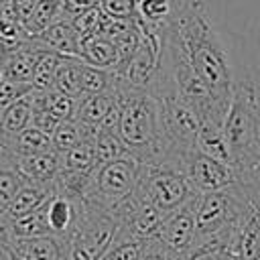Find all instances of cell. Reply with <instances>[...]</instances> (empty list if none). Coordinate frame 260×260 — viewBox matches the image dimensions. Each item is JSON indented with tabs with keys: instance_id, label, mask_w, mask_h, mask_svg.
<instances>
[{
	"instance_id": "40",
	"label": "cell",
	"mask_w": 260,
	"mask_h": 260,
	"mask_svg": "<svg viewBox=\"0 0 260 260\" xmlns=\"http://www.w3.org/2000/svg\"><path fill=\"white\" fill-rule=\"evenodd\" d=\"M10 2H12V0H0V8H6Z\"/></svg>"
},
{
	"instance_id": "5",
	"label": "cell",
	"mask_w": 260,
	"mask_h": 260,
	"mask_svg": "<svg viewBox=\"0 0 260 260\" xmlns=\"http://www.w3.org/2000/svg\"><path fill=\"white\" fill-rule=\"evenodd\" d=\"M118 236V221L112 213L91 207L83 201L81 217L71 232L69 260H102L114 246Z\"/></svg>"
},
{
	"instance_id": "17",
	"label": "cell",
	"mask_w": 260,
	"mask_h": 260,
	"mask_svg": "<svg viewBox=\"0 0 260 260\" xmlns=\"http://www.w3.org/2000/svg\"><path fill=\"white\" fill-rule=\"evenodd\" d=\"M55 193H57L55 185L24 183L6 213H8L12 219H16V217L28 215V213H32V211H39L41 207H45V203H47Z\"/></svg>"
},
{
	"instance_id": "4",
	"label": "cell",
	"mask_w": 260,
	"mask_h": 260,
	"mask_svg": "<svg viewBox=\"0 0 260 260\" xmlns=\"http://www.w3.org/2000/svg\"><path fill=\"white\" fill-rule=\"evenodd\" d=\"M136 191L165 215L193 203L199 197L187 175L173 165H142Z\"/></svg>"
},
{
	"instance_id": "8",
	"label": "cell",
	"mask_w": 260,
	"mask_h": 260,
	"mask_svg": "<svg viewBox=\"0 0 260 260\" xmlns=\"http://www.w3.org/2000/svg\"><path fill=\"white\" fill-rule=\"evenodd\" d=\"M197 199L193 203H189V205L169 213L165 217L158 234H156V238L169 250H173L181 260L195 248V242H197V225H195V205H197Z\"/></svg>"
},
{
	"instance_id": "27",
	"label": "cell",
	"mask_w": 260,
	"mask_h": 260,
	"mask_svg": "<svg viewBox=\"0 0 260 260\" xmlns=\"http://www.w3.org/2000/svg\"><path fill=\"white\" fill-rule=\"evenodd\" d=\"M61 59H63V57L53 55V53H41V55H39L37 65H35V75H32V81H30L32 91L45 93V91H51V89H53V85H55V75H57V67H59Z\"/></svg>"
},
{
	"instance_id": "20",
	"label": "cell",
	"mask_w": 260,
	"mask_h": 260,
	"mask_svg": "<svg viewBox=\"0 0 260 260\" xmlns=\"http://www.w3.org/2000/svg\"><path fill=\"white\" fill-rule=\"evenodd\" d=\"M98 167L93 138H85L73 148L59 152V173H93Z\"/></svg>"
},
{
	"instance_id": "36",
	"label": "cell",
	"mask_w": 260,
	"mask_h": 260,
	"mask_svg": "<svg viewBox=\"0 0 260 260\" xmlns=\"http://www.w3.org/2000/svg\"><path fill=\"white\" fill-rule=\"evenodd\" d=\"M63 4V18H73L89 8L98 6V0H61Z\"/></svg>"
},
{
	"instance_id": "19",
	"label": "cell",
	"mask_w": 260,
	"mask_h": 260,
	"mask_svg": "<svg viewBox=\"0 0 260 260\" xmlns=\"http://www.w3.org/2000/svg\"><path fill=\"white\" fill-rule=\"evenodd\" d=\"M6 140H8V150H10V154L14 158H24V156H32V154H41V152L53 150L51 136L41 132L35 126H28L20 134L6 136Z\"/></svg>"
},
{
	"instance_id": "9",
	"label": "cell",
	"mask_w": 260,
	"mask_h": 260,
	"mask_svg": "<svg viewBox=\"0 0 260 260\" xmlns=\"http://www.w3.org/2000/svg\"><path fill=\"white\" fill-rule=\"evenodd\" d=\"M28 45L39 53H53L63 59H79V37L73 30L69 18H63L45 32L30 37Z\"/></svg>"
},
{
	"instance_id": "22",
	"label": "cell",
	"mask_w": 260,
	"mask_h": 260,
	"mask_svg": "<svg viewBox=\"0 0 260 260\" xmlns=\"http://www.w3.org/2000/svg\"><path fill=\"white\" fill-rule=\"evenodd\" d=\"M32 114H35V108H32V91H30L4 110L2 134L14 136V134H20L22 130H26L28 126H32Z\"/></svg>"
},
{
	"instance_id": "33",
	"label": "cell",
	"mask_w": 260,
	"mask_h": 260,
	"mask_svg": "<svg viewBox=\"0 0 260 260\" xmlns=\"http://www.w3.org/2000/svg\"><path fill=\"white\" fill-rule=\"evenodd\" d=\"M144 242L138 240H116L114 246L108 250V254L102 260H138L144 248Z\"/></svg>"
},
{
	"instance_id": "1",
	"label": "cell",
	"mask_w": 260,
	"mask_h": 260,
	"mask_svg": "<svg viewBox=\"0 0 260 260\" xmlns=\"http://www.w3.org/2000/svg\"><path fill=\"white\" fill-rule=\"evenodd\" d=\"M162 61L197 81L221 104L230 106L248 65L238 63L232 39L213 22L203 0H187L162 47Z\"/></svg>"
},
{
	"instance_id": "41",
	"label": "cell",
	"mask_w": 260,
	"mask_h": 260,
	"mask_svg": "<svg viewBox=\"0 0 260 260\" xmlns=\"http://www.w3.org/2000/svg\"><path fill=\"white\" fill-rule=\"evenodd\" d=\"M2 116H4V110H0V134H2Z\"/></svg>"
},
{
	"instance_id": "26",
	"label": "cell",
	"mask_w": 260,
	"mask_h": 260,
	"mask_svg": "<svg viewBox=\"0 0 260 260\" xmlns=\"http://www.w3.org/2000/svg\"><path fill=\"white\" fill-rule=\"evenodd\" d=\"M12 234H14V242L49 236L51 232H49V225H47V219H45V207H41L39 211L28 213V215L12 219Z\"/></svg>"
},
{
	"instance_id": "39",
	"label": "cell",
	"mask_w": 260,
	"mask_h": 260,
	"mask_svg": "<svg viewBox=\"0 0 260 260\" xmlns=\"http://www.w3.org/2000/svg\"><path fill=\"white\" fill-rule=\"evenodd\" d=\"M16 250L14 246H0V260H16Z\"/></svg>"
},
{
	"instance_id": "23",
	"label": "cell",
	"mask_w": 260,
	"mask_h": 260,
	"mask_svg": "<svg viewBox=\"0 0 260 260\" xmlns=\"http://www.w3.org/2000/svg\"><path fill=\"white\" fill-rule=\"evenodd\" d=\"M81 69H83L81 59H61L53 89L77 102L83 95L81 93Z\"/></svg>"
},
{
	"instance_id": "18",
	"label": "cell",
	"mask_w": 260,
	"mask_h": 260,
	"mask_svg": "<svg viewBox=\"0 0 260 260\" xmlns=\"http://www.w3.org/2000/svg\"><path fill=\"white\" fill-rule=\"evenodd\" d=\"M195 148L213 158V160H219L223 165H230L234 167V160H232V150L228 146V140L223 136V130L219 124H211V122H205L201 124L199 128V134H197V140H195Z\"/></svg>"
},
{
	"instance_id": "30",
	"label": "cell",
	"mask_w": 260,
	"mask_h": 260,
	"mask_svg": "<svg viewBox=\"0 0 260 260\" xmlns=\"http://www.w3.org/2000/svg\"><path fill=\"white\" fill-rule=\"evenodd\" d=\"M114 85V71L108 69H100V67H91L83 63L81 69V93L83 95H95V93H104ZM81 95V98H83ZM79 98V100H81Z\"/></svg>"
},
{
	"instance_id": "43",
	"label": "cell",
	"mask_w": 260,
	"mask_h": 260,
	"mask_svg": "<svg viewBox=\"0 0 260 260\" xmlns=\"http://www.w3.org/2000/svg\"><path fill=\"white\" fill-rule=\"evenodd\" d=\"M234 260H236V258H234Z\"/></svg>"
},
{
	"instance_id": "31",
	"label": "cell",
	"mask_w": 260,
	"mask_h": 260,
	"mask_svg": "<svg viewBox=\"0 0 260 260\" xmlns=\"http://www.w3.org/2000/svg\"><path fill=\"white\" fill-rule=\"evenodd\" d=\"M69 22H71L73 30L77 32V37L81 41V39H87V37L102 35V30L108 22V16L100 10V6H95V8H89V10L73 16V18H69Z\"/></svg>"
},
{
	"instance_id": "38",
	"label": "cell",
	"mask_w": 260,
	"mask_h": 260,
	"mask_svg": "<svg viewBox=\"0 0 260 260\" xmlns=\"http://www.w3.org/2000/svg\"><path fill=\"white\" fill-rule=\"evenodd\" d=\"M12 158H14V156H12L10 150H8V140H6L4 134H0V165L8 162V160H12Z\"/></svg>"
},
{
	"instance_id": "42",
	"label": "cell",
	"mask_w": 260,
	"mask_h": 260,
	"mask_svg": "<svg viewBox=\"0 0 260 260\" xmlns=\"http://www.w3.org/2000/svg\"><path fill=\"white\" fill-rule=\"evenodd\" d=\"M2 81H4V77H2V71H0V83H2Z\"/></svg>"
},
{
	"instance_id": "6",
	"label": "cell",
	"mask_w": 260,
	"mask_h": 260,
	"mask_svg": "<svg viewBox=\"0 0 260 260\" xmlns=\"http://www.w3.org/2000/svg\"><path fill=\"white\" fill-rule=\"evenodd\" d=\"M112 215L118 221L116 240H138V242L156 238L167 217L150 201H146L138 191H134L124 203H120Z\"/></svg>"
},
{
	"instance_id": "25",
	"label": "cell",
	"mask_w": 260,
	"mask_h": 260,
	"mask_svg": "<svg viewBox=\"0 0 260 260\" xmlns=\"http://www.w3.org/2000/svg\"><path fill=\"white\" fill-rule=\"evenodd\" d=\"M93 144H95L98 165H106V162H114V160L130 156V150L126 148V144L122 142L116 130H98Z\"/></svg>"
},
{
	"instance_id": "11",
	"label": "cell",
	"mask_w": 260,
	"mask_h": 260,
	"mask_svg": "<svg viewBox=\"0 0 260 260\" xmlns=\"http://www.w3.org/2000/svg\"><path fill=\"white\" fill-rule=\"evenodd\" d=\"M118 102V91L112 85L108 91L104 93H95V95H83L81 100L75 102V116L73 120L79 122L81 126H85L87 130L95 132L102 128L108 112L114 108V104Z\"/></svg>"
},
{
	"instance_id": "34",
	"label": "cell",
	"mask_w": 260,
	"mask_h": 260,
	"mask_svg": "<svg viewBox=\"0 0 260 260\" xmlns=\"http://www.w3.org/2000/svg\"><path fill=\"white\" fill-rule=\"evenodd\" d=\"M138 260H181V258L173 250H169L158 238H150L144 242V248Z\"/></svg>"
},
{
	"instance_id": "15",
	"label": "cell",
	"mask_w": 260,
	"mask_h": 260,
	"mask_svg": "<svg viewBox=\"0 0 260 260\" xmlns=\"http://www.w3.org/2000/svg\"><path fill=\"white\" fill-rule=\"evenodd\" d=\"M236 260H260V197L254 201L248 217L236 232L234 242Z\"/></svg>"
},
{
	"instance_id": "24",
	"label": "cell",
	"mask_w": 260,
	"mask_h": 260,
	"mask_svg": "<svg viewBox=\"0 0 260 260\" xmlns=\"http://www.w3.org/2000/svg\"><path fill=\"white\" fill-rule=\"evenodd\" d=\"M63 20V4L61 0H41L35 8V12L30 14V18L24 22V32L26 37H37L41 32H45L49 26H53L55 22Z\"/></svg>"
},
{
	"instance_id": "7",
	"label": "cell",
	"mask_w": 260,
	"mask_h": 260,
	"mask_svg": "<svg viewBox=\"0 0 260 260\" xmlns=\"http://www.w3.org/2000/svg\"><path fill=\"white\" fill-rule=\"evenodd\" d=\"M183 173L187 175V179L191 181V185L195 187V191L199 195L228 189L238 181V173L234 171V167L213 160V158L201 154L197 148L185 156Z\"/></svg>"
},
{
	"instance_id": "3",
	"label": "cell",
	"mask_w": 260,
	"mask_h": 260,
	"mask_svg": "<svg viewBox=\"0 0 260 260\" xmlns=\"http://www.w3.org/2000/svg\"><path fill=\"white\" fill-rule=\"evenodd\" d=\"M140 173L142 165L132 154L114 162L98 165L83 201L91 207L114 213V209L136 191Z\"/></svg>"
},
{
	"instance_id": "28",
	"label": "cell",
	"mask_w": 260,
	"mask_h": 260,
	"mask_svg": "<svg viewBox=\"0 0 260 260\" xmlns=\"http://www.w3.org/2000/svg\"><path fill=\"white\" fill-rule=\"evenodd\" d=\"M85 138H95V132L87 130L85 126H81V124L75 122V120H67V122H63V124L53 132V136H51V140H53V150H55V152H65V150L73 148L75 144H79V142L85 140Z\"/></svg>"
},
{
	"instance_id": "10",
	"label": "cell",
	"mask_w": 260,
	"mask_h": 260,
	"mask_svg": "<svg viewBox=\"0 0 260 260\" xmlns=\"http://www.w3.org/2000/svg\"><path fill=\"white\" fill-rule=\"evenodd\" d=\"M81 211H83V201L55 193L45 203V219H47L49 232L53 236L69 238L81 217Z\"/></svg>"
},
{
	"instance_id": "35",
	"label": "cell",
	"mask_w": 260,
	"mask_h": 260,
	"mask_svg": "<svg viewBox=\"0 0 260 260\" xmlns=\"http://www.w3.org/2000/svg\"><path fill=\"white\" fill-rule=\"evenodd\" d=\"M32 87L30 85H20V83H12V81H2L0 83V110H6L8 106H12L16 100H20L22 95L30 93Z\"/></svg>"
},
{
	"instance_id": "2",
	"label": "cell",
	"mask_w": 260,
	"mask_h": 260,
	"mask_svg": "<svg viewBox=\"0 0 260 260\" xmlns=\"http://www.w3.org/2000/svg\"><path fill=\"white\" fill-rule=\"evenodd\" d=\"M223 136L238 175L260 171V77L248 65L223 120Z\"/></svg>"
},
{
	"instance_id": "14",
	"label": "cell",
	"mask_w": 260,
	"mask_h": 260,
	"mask_svg": "<svg viewBox=\"0 0 260 260\" xmlns=\"http://www.w3.org/2000/svg\"><path fill=\"white\" fill-rule=\"evenodd\" d=\"M39 55H41V53H39L37 49H32V47L28 45V41H26L20 49L6 53V55L2 57V63H0L2 77H4L6 81H12V83L30 85Z\"/></svg>"
},
{
	"instance_id": "12",
	"label": "cell",
	"mask_w": 260,
	"mask_h": 260,
	"mask_svg": "<svg viewBox=\"0 0 260 260\" xmlns=\"http://www.w3.org/2000/svg\"><path fill=\"white\" fill-rule=\"evenodd\" d=\"M20 260H69V240L61 236H41L12 244Z\"/></svg>"
},
{
	"instance_id": "32",
	"label": "cell",
	"mask_w": 260,
	"mask_h": 260,
	"mask_svg": "<svg viewBox=\"0 0 260 260\" xmlns=\"http://www.w3.org/2000/svg\"><path fill=\"white\" fill-rule=\"evenodd\" d=\"M98 6L112 20H134L138 0H98Z\"/></svg>"
},
{
	"instance_id": "16",
	"label": "cell",
	"mask_w": 260,
	"mask_h": 260,
	"mask_svg": "<svg viewBox=\"0 0 260 260\" xmlns=\"http://www.w3.org/2000/svg\"><path fill=\"white\" fill-rule=\"evenodd\" d=\"M79 59L85 65L108 69V71L116 69L120 63V55H118L116 45L102 35L87 37V39L79 41Z\"/></svg>"
},
{
	"instance_id": "29",
	"label": "cell",
	"mask_w": 260,
	"mask_h": 260,
	"mask_svg": "<svg viewBox=\"0 0 260 260\" xmlns=\"http://www.w3.org/2000/svg\"><path fill=\"white\" fill-rule=\"evenodd\" d=\"M22 185H24V179L16 171L14 158L0 165V213L8 211V207L12 205L14 197L22 189Z\"/></svg>"
},
{
	"instance_id": "37",
	"label": "cell",
	"mask_w": 260,
	"mask_h": 260,
	"mask_svg": "<svg viewBox=\"0 0 260 260\" xmlns=\"http://www.w3.org/2000/svg\"><path fill=\"white\" fill-rule=\"evenodd\" d=\"M14 234H12V217L8 213H0V246H12Z\"/></svg>"
},
{
	"instance_id": "13",
	"label": "cell",
	"mask_w": 260,
	"mask_h": 260,
	"mask_svg": "<svg viewBox=\"0 0 260 260\" xmlns=\"http://www.w3.org/2000/svg\"><path fill=\"white\" fill-rule=\"evenodd\" d=\"M14 162L24 183L55 185V179L59 175V152L47 150V152L24 156V158H14Z\"/></svg>"
},
{
	"instance_id": "21",
	"label": "cell",
	"mask_w": 260,
	"mask_h": 260,
	"mask_svg": "<svg viewBox=\"0 0 260 260\" xmlns=\"http://www.w3.org/2000/svg\"><path fill=\"white\" fill-rule=\"evenodd\" d=\"M234 242L236 234H219L199 240L183 260H234Z\"/></svg>"
}]
</instances>
